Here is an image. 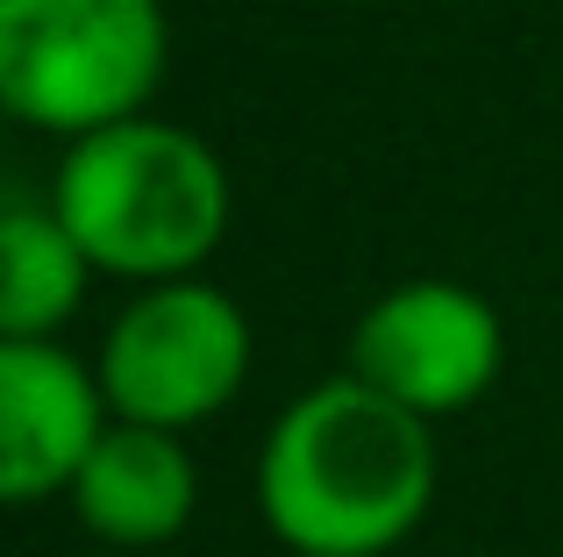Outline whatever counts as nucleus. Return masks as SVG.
<instances>
[{
	"label": "nucleus",
	"instance_id": "f257e3e1",
	"mask_svg": "<svg viewBox=\"0 0 563 557\" xmlns=\"http://www.w3.org/2000/svg\"><path fill=\"white\" fill-rule=\"evenodd\" d=\"M435 479V422L335 372L264 429L257 515L292 557H385L428 522Z\"/></svg>",
	"mask_w": 563,
	"mask_h": 557
},
{
	"label": "nucleus",
	"instance_id": "f03ea898",
	"mask_svg": "<svg viewBox=\"0 0 563 557\" xmlns=\"http://www.w3.org/2000/svg\"><path fill=\"white\" fill-rule=\"evenodd\" d=\"M51 208L100 278L157 286V278H192L221 251L235 222V179L200 129L129 114L65 143Z\"/></svg>",
	"mask_w": 563,
	"mask_h": 557
},
{
	"label": "nucleus",
	"instance_id": "7ed1b4c3",
	"mask_svg": "<svg viewBox=\"0 0 563 557\" xmlns=\"http://www.w3.org/2000/svg\"><path fill=\"white\" fill-rule=\"evenodd\" d=\"M172 72L165 0H0V114L79 143L151 114Z\"/></svg>",
	"mask_w": 563,
	"mask_h": 557
},
{
	"label": "nucleus",
	"instance_id": "20e7f679",
	"mask_svg": "<svg viewBox=\"0 0 563 557\" xmlns=\"http://www.w3.org/2000/svg\"><path fill=\"white\" fill-rule=\"evenodd\" d=\"M250 315L214 278H157L122 301L93 350L100 393L114 422H151V429H200L243 393L250 379Z\"/></svg>",
	"mask_w": 563,
	"mask_h": 557
},
{
	"label": "nucleus",
	"instance_id": "39448f33",
	"mask_svg": "<svg viewBox=\"0 0 563 557\" xmlns=\"http://www.w3.org/2000/svg\"><path fill=\"white\" fill-rule=\"evenodd\" d=\"M385 401L421 422H450L493 393L507 372V321L464 278H399L350 329V364Z\"/></svg>",
	"mask_w": 563,
	"mask_h": 557
},
{
	"label": "nucleus",
	"instance_id": "423d86ee",
	"mask_svg": "<svg viewBox=\"0 0 563 557\" xmlns=\"http://www.w3.org/2000/svg\"><path fill=\"white\" fill-rule=\"evenodd\" d=\"M108 422V393L86 358L57 336H0V507L71 493Z\"/></svg>",
	"mask_w": 563,
	"mask_h": 557
},
{
	"label": "nucleus",
	"instance_id": "0eeeda50",
	"mask_svg": "<svg viewBox=\"0 0 563 557\" xmlns=\"http://www.w3.org/2000/svg\"><path fill=\"white\" fill-rule=\"evenodd\" d=\"M71 515L86 536L114 550H157L186 536L192 507H200V465H192L179 429H151V422H108L100 444L86 450L79 479H71Z\"/></svg>",
	"mask_w": 563,
	"mask_h": 557
},
{
	"label": "nucleus",
	"instance_id": "6e6552de",
	"mask_svg": "<svg viewBox=\"0 0 563 557\" xmlns=\"http://www.w3.org/2000/svg\"><path fill=\"white\" fill-rule=\"evenodd\" d=\"M93 265L57 222L51 194L0 208V336H57L86 307Z\"/></svg>",
	"mask_w": 563,
	"mask_h": 557
},
{
	"label": "nucleus",
	"instance_id": "1a4fd4ad",
	"mask_svg": "<svg viewBox=\"0 0 563 557\" xmlns=\"http://www.w3.org/2000/svg\"><path fill=\"white\" fill-rule=\"evenodd\" d=\"M556 557H563V550H556Z\"/></svg>",
	"mask_w": 563,
	"mask_h": 557
}]
</instances>
